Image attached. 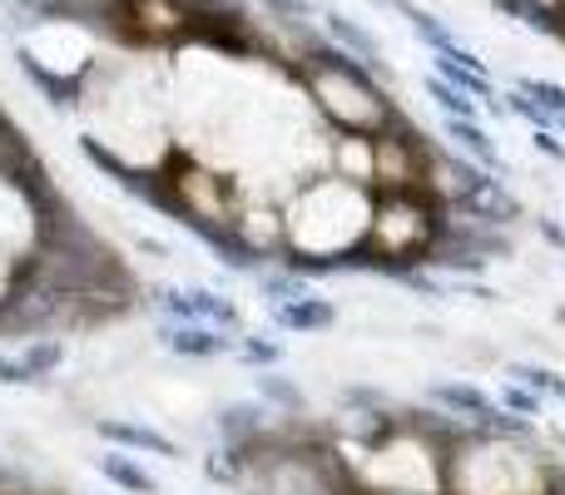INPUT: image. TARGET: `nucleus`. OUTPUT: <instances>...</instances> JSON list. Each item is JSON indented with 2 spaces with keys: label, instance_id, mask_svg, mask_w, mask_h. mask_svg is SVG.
I'll use <instances>...</instances> for the list:
<instances>
[{
  "label": "nucleus",
  "instance_id": "f8f14e48",
  "mask_svg": "<svg viewBox=\"0 0 565 495\" xmlns=\"http://www.w3.org/2000/svg\"><path fill=\"white\" fill-rule=\"evenodd\" d=\"M268 322H274L278 332H292V337H318V332L338 327V308H332L322 292H312V298L278 302V308H268Z\"/></svg>",
  "mask_w": 565,
  "mask_h": 495
},
{
  "label": "nucleus",
  "instance_id": "423d86ee",
  "mask_svg": "<svg viewBox=\"0 0 565 495\" xmlns=\"http://www.w3.org/2000/svg\"><path fill=\"white\" fill-rule=\"evenodd\" d=\"M105 446L115 451H129V456H154V461H184V446H179L169 431L149 427V421H129V417H95L89 421Z\"/></svg>",
  "mask_w": 565,
  "mask_h": 495
},
{
  "label": "nucleus",
  "instance_id": "20e7f679",
  "mask_svg": "<svg viewBox=\"0 0 565 495\" xmlns=\"http://www.w3.org/2000/svg\"><path fill=\"white\" fill-rule=\"evenodd\" d=\"M447 208L427 194V189H402V194L372 198V224L367 244L358 252V272H382V278H402V272L422 268L431 258L437 228Z\"/></svg>",
  "mask_w": 565,
  "mask_h": 495
},
{
  "label": "nucleus",
  "instance_id": "cd10ccee",
  "mask_svg": "<svg viewBox=\"0 0 565 495\" xmlns=\"http://www.w3.org/2000/svg\"><path fill=\"white\" fill-rule=\"evenodd\" d=\"M551 401H556V407L565 411V381H561V387H556V397H551Z\"/></svg>",
  "mask_w": 565,
  "mask_h": 495
},
{
  "label": "nucleus",
  "instance_id": "b1692460",
  "mask_svg": "<svg viewBox=\"0 0 565 495\" xmlns=\"http://www.w3.org/2000/svg\"><path fill=\"white\" fill-rule=\"evenodd\" d=\"M531 149L546 159H556V164H565V139L556 134V129H531Z\"/></svg>",
  "mask_w": 565,
  "mask_h": 495
},
{
  "label": "nucleus",
  "instance_id": "5701e85b",
  "mask_svg": "<svg viewBox=\"0 0 565 495\" xmlns=\"http://www.w3.org/2000/svg\"><path fill=\"white\" fill-rule=\"evenodd\" d=\"M0 387H35L25 362H20V352H0Z\"/></svg>",
  "mask_w": 565,
  "mask_h": 495
},
{
  "label": "nucleus",
  "instance_id": "4468645a",
  "mask_svg": "<svg viewBox=\"0 0 565 495\" xmlns=\"http://www.w3.org/2000/svg\"><path fill=\"white\" fill-rule=\"evenodd\" d=\"M254 397L264 401L268 411H278V417H288V421H302V417H308V391H302L298 381H292L282 367L254 372Z\"/></svg>",
  "mask_w": 565,
  "mask_h": 495
},
{
  "label": "nucleus",
  "instance_id": "1a4fd4ad",
  "mask_svg": "<svg viewBox=\"0 0 565 495\" xmlns=\"http://www.w3.org/2000/svg\"><path fill=\"white\" fill-rule=\"evenodd\" d=\"M447 214H461V218H471V224H481V228H501V234H511V228L526 218V204L511 194L507 179L491 174L477 194H467L457 208H447Z\"/></svg>",
  "mask_w": 565,
  "mask_h": 495
},
{
  "label": "nucleus",
  "instance_id": "a211bd4d",
  "mask_svg": "<svg viewBox=\"0 0 565 495\" xmlns=\"http://www.w3.org/2000/svg\"><path fill=\"white\" fill-rule=\"evenodd\" d=\"M422 89H427V95L437 99V109H441V115H447V119H481V109H487V105H477V99H471V95H461V89H451L441 75H427V79H422Z\"/></svg>",
  "mask_w": 565,
  "mask_h": 495
},
{
  "label": "nucleus",
  "instance_id": "ddd939ff",
  "mask_svg": "<svg viewBox=\"0 0 565 495\" xmlns=\"http://www.w3.org/2000/svg\"><path fill=\"white\" fill-rule=\"evenodd\" d=\"M441 134H447V149L467 154L471 164L491 169V174H507V159H501L497 139H491V129L481 125V119H447L441 115Z\"/></svg>",
  "mask_w": 565,
  "mask_h": 495
},
{
  "label": "nucleus",
  "instance_id": "2eb2a0df",
  "mask_svg": "<svg viewBox=\"0 0 565 495\" xmlns=\"http://www.w3.org/2000/svg\"><path fill=\"white\" fill-rule=\"evenodd\" d=\"M15 352H20V362H25V372H30V381H35V387H45V381L70 362L65 337H55V332H45V337H25Z\"/></svg>",
  "mask_w": 565,
  "mask_h": 495
},
{
  "label": "nucleus",
  "instance_id": "c85d7f7f",
  "mask_svg": "<svg viewBox=\"0 0 565 495\" xmlns=\"http://www.w3.org/2000/svg\"><path fill=\"white\" fill-rule=\"evenodd\" d=\"M556 134H565V119H561V125H556Z\"/></svg>",
  "mask_w": 565,
  "mask_h": 495
},
{
  "label": "nucleus",
  "instance_id": "a878e982",
  "mask_svg": "<svg viewBox=\"0 0 565 495\" xmlns=\"http://www.w3.org/2000/svg\"><path fill=\"white\" fill-rule=\"evenodd\" d=\"M135 248H139V252H149V258H159V262H169V258H174V248H169V244H159V238H145V234H135Z\"/></svg>",
  "mask_w": 565,
  "mask_h": 495
},
{
  "label": "nucleus",
  "instance_id": "412c9836",
  "mask_svg": "<svg viewBox=\"0 0 565 495\" xmlns=\"http://www.w3.org/2000/svg\"><path fill=\"white\" fill-rule=\"evenodd\" d=\"M501 115H516V119H526L531 129H556V125H561V119H556V115H546V109H541L531 95H521L516 85H511V89H501Z\"/></svg>",
  "mask_w": 565,
  "mask_h": 495
},
{
  "label": "nucleus",
  "instance_id": "9d476101",
  "mask_svg": "<svg viewBox=\"0 0 565 495\" xmlns=\"http://www.w3.org/2000/svg\"><path fill=\"white\" fill-rule=\"evenodd\" d=\"M322 35H328L338 50H348V55L358 60V65L367 69L372 79H392V65L382 60L377 35H372L367 25H358L352 15H342V10H322Z\"/></svg>",
  "mask_w": 565,
  "mask_h": 495
},
{
  "label": "nucleus",
  "instance_id": "7ed1b4c3",
  "mask_svg": "<svg viewBox=\"0 0 565 495\" xmlns=\"http://www.w3.org/2000/svg\"><path fill=\"white\" fill-rule=\"evenodd\" d=\"M298 85L308 89L312 109L332 125V134H382L402 125L397 105L382 95V79H372L348 50L332 40H312L298 65Z\"/></svg>",
  "mask_w": 565,
  "mask_h": 495
},
{
  "label": "nucleus",
  "instance_id": "9b49d317",
  "mask_svg": "<svg viewBox=\"0 0 565 495\" xmlns=\"http://www.w3.org/2000/svg\"><path fill=\"white\" fill-rule=\"evenodd\" d=\"M89 466H95V476L105 481V486H115V491H125V495H164V481H159L139 456H129V451L109 446V451H99Z\"/></svg>",
  "mask_w": 565,
  "mask_h": 495
},
{
  "label": "nucleus",
  "instance_id": "7c9ffc66",
  "mask_svg": "<svg viewBox=\"0 0 565 495\" xmlns=\"http://www.w3.org/2000/svg\"><path fill=\"white\" fill-rule=\"evenodd\" d=\"M264 6H268V0H264Z\"/></svg>",
  "mask_w": 565,
  "mask_h": 495
},
{
  "label": "nucleus",
  "instance_id": "6e6552de",
  "mask_svg": "<svg viewBox=\"0 0 565 495\" xmlns=\"http://www.w3.org/2000/svg\"><path fill=\"white\" fill-rule=\"evenodd\" d=\"M278 411H268L258 397H244V401H224V407L214 411V437L218 446L228 451H248L258 446V441H268L278 431Z\"/></svg>",
  "mask_w": 565,
  "mask_h": 495
},
{
  "label": "nucleus",
  "instance_id": "0eeeda50",
  "mask_svg": "<svg viewBox=\"0 0 565 495\" xmlns=\"http://www.w3.org/2000/svg\"><path fill=\"white\" fill-rule=\"evenodd\" d=\"M154 342L169 357H184V362H218L238 352L234 332L204 327V322H154Z\"/></svg>",
  "mask_w": 565,
  "mask_h": 495
},
{
  "label": "nucleus",
  "instance_id": "f03ea898",
  "mask_svg": "<svg viewBox=\"0 0 565 495\" xmlns=\"http://www.w3.org/2000/svg\"><path fill=\"white\" fill-rule=\"evenodd\" d=\"M556 451L536 437H497L461 427L441 446V495H551L561 476Z\"/></svg>",
  "mask_w": 565,
  "mask_h": 495
},
{
  "label": "nucleus",
  "instance_id": "4be33fe9",
  "mask_svg": "<svg viewBox=\"0 0 565 495\" xmlns=\"http://www.w3.org/2000/svg\"><path fill=\"white\" fill-rule=\"evenodd\" d=\"M516 89H521V95H531V99H536V105L546 109V115L565 119V85H561V79H536V75H521V79H516Z\"/></svg>",
  "mask_w": 565,
  "mask_h": 495
},
{
  "label": "nucleus",
  "instance_id": "bb28decb",
  "mask_svg": "<svg viewBox=\"0 0 565 495\" xmlns=\"http://www.w3.org/2000/svg\"><path fill=\"white\" fill-rule=\"evenodd\" d=\"M551 441H556V451L565 456V427H551Z\"/></svg>",
  "mask_w": 565,
  "mask_h": 495
},
{
  "label": "nucleus",
  "instance_id": "aec40b11",
  "mask_svg": "<svg viewBox=\"0 0 565 495\" xmlns=\"http://www.w3.org/2000/svg\"><path fill=\"white\" fill-rule=\"evenodd\" d=\"M507 377L511 381H521V387H531L536 397H556V387L565 381V372H556V367H546V362H511L507 367Z\"/></svg>",
  "mask_w": 565,
  "mask_h": 495
},
{
  "label": "nucleus",
  "instance_id": "f257e3e1",
  "mask_svg": "<svg viewBox=\"0 0 565 495\" xmlns=\"http://www.w3.org/2000/svg\"><path fill=\"white\" fill-rule=\"evenodd\" d=\"M372 189L342 174H312L282 204V262L302 278L322 272H358V252L367 244Z\"/></svg>",
  "mask_w": 565,
  "mask_h": 495
},
{
  "label": "nucleus",
  "instance_id": "393cba45",
  "mask_svg": "<svg viewBox=\"0 0 565 495\" xmlns=\"http://www.w3.org/2000/svg\"><path fill=\"white\" fill-rule=\"evenodd\" d=\"M531 224H536V234H541V238H546V244H551V248H556V252H565V224H561V218L541 214V218H531Z\"/></svg>",
  "mask_w": 565,
  "mask_h": 495
},
{
  "label": "nucleus",
  "instance_id": "6ab92c4d",
  "mask_svg": "<svg viewBox=\"0 0 565 495\" xmlns=\"http://www.w3.org/2000/svg\"><path fill=\"white\" fill-rule=\"evenodd\" d=\"M491 397H497L511 417H526V421H546V407H551L546 397H536L531 387H521V381H511V377H501V387L491 391Z\"/></svg>",
  "mask_w": 565,
  "mask_h": 495
},
{
  "label": "nucleus",
  "instance_id": "dca6fc26",
  "mask_svg": "<svg viewBox=\"0 0 565 495\" xmlns=\"http://www.w3.org/2000/svg\"><path fill=\"white\" fill-rule=\"evenodd\" d=\"M387 6L407 15L412 35H417L422 45L431 50V55H441V50H461V40L451 35V25H447V20H441V15H431V10H422V6H412V0H387Z\"/></svg>",
  "mask_w": 565,
  "mask_h": 495
},
{
  "label": "nucleus",
  "instance_id": "39448f33",
  "mask_svg": "<svg viewBox=\"0 0 565 495\" xmlns=\"http://www.w3.org/2000/svg\"><path fill=\"white\" fill-rule=\"evenodd\" d=\"M154 322H204V327H218V332H248L244 327V308H238L228 292L218 288H204V282H149L139 292Z\"/></svg>",
  "mask_w": 565,
  "mask_h": 495
},
{
  "label": "nucleus",
  "instance_id": "f3484780",
  "mask_svg": "<svg viewBox=\"0 0 565 495\" xmlns=\"http://www.w3.org/2000/svg\"><path fill=\"white\" fill-rule=\"evenodd\" d=\"M234 357L254 372H268V367H282V362H288V347H282L278 337H268V332H238Z\"/></svg>",
  "mask_w": 565,
  "mask_h": 495
},
{
  "label": "nucleus",
  "instance_id": "c756f323",
  "mask_svg": "<svg viewBox=\"0 0 565 495\" xmlns=\"http://www.w3.org/2000/svg\"><path fill=\"white\" fill-rule=\"evenodd\" d=\"M556 6H561V15H565V0H556Z\"/></svg>",
  "mask_w": 565,
  "mask_h": 495
}]
</instances>
